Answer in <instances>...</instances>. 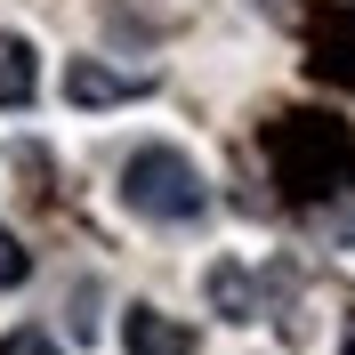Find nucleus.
Here are the masks:
<instances>
[{
    "mask_svg": "<svg viewBox=\"0 0 355 355\" xmlns=\"http://www.w3.org/2000/svg\"><path fill=\"white\" fill-rule=\"evenodd\" d=\"M121 202H130L137 218H154V226H186V218L210 210V186H202L186 146H137L121 162Z\"/></svg>",
    "mask_w": 355,
    "mask_h": 355,
    "instance_id": "f257e3e1",
    "label": "nucleus"
},
{
    "mask_svg": "<svg viewBox=\"0 0 355 355\" xmlns=\"http://www.w3.org/2000/svg\"><path fill=\"white\" fill-rule=\"evenodd\" d=\"M130 97H154V73H113L105 57H73L65 65V105L105 113V105H130Z\"/></svg>",
    "mask_w": 355,
    "mask_h": 355,
    "instance_id": "f03ea898",
    "label": "nucleus"
},
{
    "mask_svg": "<svg viewBox=\"0 0 355 355\" xmlns=\"http://www.w3.org/2000/svg\"><path fill=\"white\" fill-rule=\"evenodd\" d=\"M121 347L130 355H202V339H194V323H178L162 307H130L121 315Z\"/></svg>",
    "mask_w": 355,
    "mask_h": 355,
    "instance_id": "7ed1b4c3",
    "label": "nucleus"
},
{
    "mask_svg": "<svg viewBox=\"0 0 355 355\" xmlns=\"http://www.w3.org/2000/svg\"><path fill=\"white\" fill-rule=\"evenodd\" d=\"M202 299H210V315H218V323H259V283H250L243 259H210Z\"/></svg>",
    "mask_w": 355,
    "mask_h": 355,
    "instance_id": "20e7f679",
    "label": "nucleus"
},
{
    "mask_svg": "<svg viewBox=\"0 0 355 355\" xmlns=\"http://www.w3.org/2000/svg\"><path fill=\"white\" fill-rule=\"evenodd\" d=\"M33 97H41V57H33L24 33H0V105L24 113Z\"/></svg>",
    "mask_w": 355,
    "mask_h": 355,
    "instance_id": "39448f33",
    "label": "nucleus"
},
{
    "mask_svg": "<svg viewBox=\"0 0 355 355\" xmlns=\"http://www.w3.org/2000/svg\"><path fill=\"white\" fill-rule=\"evenodd\" d=\"M33 283V250L17 243V226H0V291H24Z\"/></svg>",
    "mask_w": 355,
    "mask_h": 355,
    "instance_id": "423d86ee",
    "label": "nucleus"
},
{
    "mask_svg": "<svg viewBox=\"0 0 355 355\" xmlns=\"http://www.w3.org/2000/svg\"><path fill=\"white\" fill-rule=\"evenodd\" d=\"M0 355H65V339L41 323H17V331H0Z\"/></svg>",
    "mask_w": 355,
    "mask_h": 355,
    "instance_id": "0eeeda50",
    "label": "nucleus"
},
{
    "mask_svg": "<svg viewBox=\"0 0 355 355\" xmlns=\"http://www.w3.org/2000/svg\"><path fill=\"white\" fill-rule=\"evenodd\" d=\"M323 226H331V243H339V250H355V186H339V202L323 210Z\"/></svg>",
    "mask_w": 355,
    "mask_h": 355,
    "instance_id": "6e6552de",
    "label": "nucleus"
},
{
    "mask_svg": "<svg viewBox=\"0 0 355 355\" xmlns=\"http://www.w3.org/2000/svg\"><path fill=\"white\" fill-rule=\"evenodd\" d=\"M339 355H355V315H347V331H339Z\"/></svg>",
    "mask_w": 355,
    "mask_h": 355,
    "instance_id": "1a4fd4ad",
    "label": "nucleus"
}]
</instances>
